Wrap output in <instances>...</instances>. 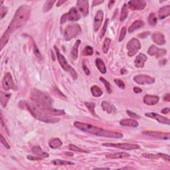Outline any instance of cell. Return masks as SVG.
I'll return each mask as SVG.
<instances>
[{"instance_id": "1", "label": "cell", "mask_w": 170, "mask_h": 170, "mask_svg": "<svg viewBox=\"0 0 170 170\" xmlns=\"http://www.w3.org/2000/svg\"><path fill=\"white\" fill-rule=\"evenodd\" d=\"M30 14L31 8L27 5H23L17 9L12 22L0 40L1 50L3 49L4 46L7 44L10 35L15 30L23 27L27 23L28 19L29 18Z\"/></svg>"}, {"instance_id": "2", "label": "cell", "mask_w": 170, "mask_h": 170, "mask_svg": "<svg viewBox=\"0 0 170 170\" xmlns=\"http://www.w3.org/2000/svg\"><path fill=\"white\" fill-rule=\"evenodd\" d=\"M21 109L28 110L32 114L35 118L46 123H56L58 122L60 119L57 118H52L51 115L45 113L41 107L36 103H29L25 101H21L19 104Z\"/></svg>"}, {"instance_id": "3", "label": "cell", "mask_w": 170, "mask_h": 170, "mask_svg": "<svg viewBox=\"0 0 170 170\" xmlns=\"http://www.w3.org/2000/svg\"><path fill=\"white\" fill-rule=\"evenodd\" d=\"M74 126L76 128L87 133L94 134L98 136L107 137V138H121L123 135L119 132H114L109 131V130H104L101 128H98L94 126L89 124L87 123H83L80 122H75Z\"/></svg>"}, {"instance_id": "4", "label": "cell", "mask_w": 170, "mask_h": 170, "mask_svg": "<svg viewBox=\"0 0 170 170\" xmlns=\"http://www.w3.org/2000/svg\"><path fill=\"white\" fill-rule=\"evenodd\" d=\"M31 99L33 101V102L44 107H51L53 103L52 98L48 94L36 89H34L31 92Z\"/></svg>"}, {"instance_id": "5", "label": "cell", "mask_w": 170, "mask_h": 170, "mask_svg": "<svg viewBox=\"0 0 170 170\" xmlns=\"http://www.w3.org/2000/svg\"><path fill=\"white\" fill-rule=\"evenodd\" d=\"M55 51H56L57 59H58V61L59 64L61 65V67L63 68L65 71L68 72V73L70 74V76L72 77V79H73L74 80H76L77 76H77V73L75 71V70L71 67V66L68 65L67 60H66L65 57H64L63 55H61L60 51H59L58 49V48L55 47Z\"/></svg>"}, {"instance_id": "6", "label": "cell", "mask_w": 170, "mask_h": 170, "mask_svg": "<svg viewBox=\"0 0 170 170\" xmlns=\"http://www.w3.org/2000/svg\"><path fill=\"white\" fill-rule=\"evenodd\" d=\"M81 32V26L78 24H72L66 27L64 31V39L66 41H69L76 37Z\"/></svg>"}, {"instance_id": "7", "label": "cell", "mask_w": 170, "mask_h": 170, "mask_svg": "<svg viewBox=\"0 0 170 170\" xmlns=\"http://www.w3.org/2000/svg\"><path fill=\"white\" fill-rule=\"evenodd\" d=\"M80 19L81 15L80 14H79V11L76 10V8H72L69 10L68 13L66 14H64L63 16H62L61 19V23L63 24L64 23H65L67 21H78Z\"/></svg>"}, {"instance_id": "8", "label": "cell", "mask_w": 170, "mask_h": 170, "mask_svg": "<svg viewBox=\"0 0 170 170\" xmlns=\"http://www.w3.org/2000/svg\"><path fill=\"white\" fill-rule=\"evenodd\" d=\"M141 48V44L138 39L136 38L132 39L127 44L128 55L129 57H132L135 55Z\"/></svg>"}, {"instance_id": "9", "label": "cell", "mask_w": 170, "mask_h": 170, "mask_svg": "<svg viewBox=\"0 0 170 170\" xmlns=\"http://www.w3.org/2000/svg\"><path fill=\"white\" fill-rule=\"evenodd\" d=\"M103 146L106 147H117L119 149L126 150H137L140 149V146L138 144H132V143H102Z\"/></svg>"}, {"instance_id": "10", "label": "cell", "mask_w": 170, "mask_h": 170, "mask_svg": "<svg viewBox=\"0 0 170 170\" xmlns=\"http://www.w3.org/2000/svg\"><path fill=\"white\" fill-rule=\"evenodd\" d=\"M2 85H3V88L5 90H8L10 89L16 90V87H15L14 80H13L12 75L10 72H8L4 76L3 81H2Z\"/></svg>"}, {"instance_id": "11", "label": "cell", "mask_w": 170, "mask_h": 170, "mask_svg": "<svg viewBox=\"0 0 170 170\" xmlns=\"http://www.w3.org/2000/svg\"><path fill=\"white\" fill-rule=\"evenodd\" d=\"M134 81L136 82V83H138V85H150V84L154 83L155 82V79L152 77L147 76V75L145 74H139L136 75V76H134Z\"/></svg>"}, {"instance_id": "12", "label": "cell", "mask_w": 170, "mask_h": 170, "mask_svg": "<svg viewBox=\"0 0 170 170\" xmlns=\"http://www.w3.org/2000/svg\"><path fill=\"white\" fill-rule=\"evenodd\" d=\"M147 53L151 56H154L157 59H159L166 55L167 51L163 48H159L154 45H151L147 50Z\"/></svg>"}, {"instance_id": "13", "label": "cell", "mask_w": 170, "mask_h": 170, "mask_svg": "<svg viewBox=\"0 0 170 170\" xmlns=\"http://www.w3.org/2000/svg\"><path fill=\"white\" fill-rule=\"evenodd\" d=\"M143 134L145 136L152 137L156 139H162V140H169L170 137V134L169 132L163 133V132H152V131H145Z\"/></svg>"}, {"instance_id": "14", "label": "cell", "mask_w": 170, "mask_h": 170, "mask_svg": "<svg viewBox=\"0 0 170 170\" xmlns=\"http://www.w3.org/2000/svg\"><path fill=\"white\" fill-rule=\"evenodd\" d=\"M128 6L130 10H142L146 6V3L143 0H132L128 2Z\"/></svg>"}, {"instance_id": "15", "label": "cell", "mask_w": 170, "mask_h": 170, "mask_svg": "<svg viewBox=\"0 0 170 170\" xmlns=\"http://www.w3.org/2000/svg\"><path fill=\"white\" fill-rule=\"evenodd\" d=\"M77 7L79 8V10L81 12V14L83 15V16H87L89 14V1H87V0H79L77 1Z\"/></svg>"}, {"instance_id": "16", "label": "cell", "mask_w": 170, "mask_h": 170, "mask_svg": "<svg viewBox=\"0 0 170 170\" xmlns=\"http://www.w3.org/2000/svg\"><path fill=\"white\" fill-rule=\"evenodd\" d=\"M145 115L147 117H148V118L156 119V120H158L160 123L165 124H167V125L170 124L169 119L165 118V117L161 116V115H160V114L154 113V112H151V113H146L145 114Z\"/></svg>"}, {"instance_id": "17", "label": "cell", "mask_w": 170, "mask_h": 170, "mask_svg": "<svg viewBox=\"0 0 170 170\" xmlns=\"http://www.w3.org/2000/svg\"><path fill=\"white\" fill-rule=\"evenodd\" d=\"M103 12L102 10H98L97 12L96 16L94 17V31H98L99 29H100L101 24L103 20Z\"/></svg>"}, {"instance_id": "18", "label": "cell", "mask_w": 170, "mask_h": 170, "mask_svg": "<svg viewBox=\"0 0 170 170\" xmlns=\"http://www.w3.org/2000/svg\"><path fill=\"white\" fill-rule=\"evenodd\" d=\"M40 107L42 109V110H43V111L45 112V113L49 114V115H51V116H61V115H63V114H65V111H64V110L53 109L51 107H41V106H40Z\"/></svg>"}, {"instance_id": "19", "label": "cell", "mask_w": 170, "mask_h": 170, "mask_svg": "<svg viewBox=\"0 0 170 170\" xmlns=\"http://www.w3.org/2000/svg\"><path fill=\"white\" fill-rule=\"evenodd\" d=\"M152 40L154 43L158 45H162L165 43V39L164 35L160 32H156L152 35Z\"/></svg>"}, {"instance_id": "20", "label": "cell", "mask_w": 170, "mask_h": 170, "mask_svg": "<svg viewBox=\"0 0 170 170\" xmlns=\"http://www.w3.org/2000/svg\"><path fill=\"white\" fill-rule=\"evenodd\" d=\"M160 100V98L156 95H145L143 98V102L145 104L152 106L156 105Z\"/></svg>"}, {"instance_id": "21", "label": "cell", "mask_w": 170, "mask_h": 170, "mask_svg": "<svg viewBox=\"0 0 170 170\" xmlns=\"http://www.w3.org/2000/svg\"><path fill=\"white\" fill-rule=\"evenodd\" d=\"M147 60V57L143 53H140L136 57L134 61L135 66L137 68H142L144 66L145 62Z\"/></svg>"}, {"instance_id": "22", "label": "cell", "mask_w": 170, "mask_h": 170, "mask_svg": "<svg viewBox=\"0 0 170 170\" xmlns=\"http://www.w3.org/2000/svg\"><path fill=\"white\" fill-rule=\"evenodd\" d=\"M170 15V5H166L162 8L158 12V17L160 19H165Z\"/></svg>"}, {"instance_id": "23", "label": "cell", "mask_w": 170, "mask_h": 170, "mask_svg": "<svg viewBox=\"0 0 170 170\" xmlns=\"http://www.w3.org/2000/svg\"><path fill=\"white\" fill-rule=\"evenodd\" d=\"M120 125L123 126H128V127H133L136 128L138 126V123L136 120L133 119H124L120 121Z\"/></svg>"}, {"instance_id": "24", "label": "cell", "mask_w": 170, "mask_h": 170, "mask_svg": "<svg viewBox=\"0 0 170 170\" xmlns=\"http://www.w3.org/2000/svg\"><path fill=\"white\" fill-rule=\"evenodd\" d=\"M81 40H77L76 43H75L74 45L72 47L71 51H70V56L74 60H76L78 58L79 55V47L81 44Z\"/></svg>"}, {"instance_id": "25", "label": "cell", "mask_w": 170, "mask_h": 170, "mask_svg": "<svg viewBox=\"0 0 170 170\" xmlns=\"http://www.w3.org/2000/svg\"><path fill=\"white\" fill-rule=\"evenodd\" d=\"M12 94L9 93H5V92H0V100H1V105L3 108H5L10 100Z\"/></svg>"}, {"instance_id": "26", "label": "cell", "mask_w": 170, "mask_h": 170, "mask_svg": "<svg viewBox=\"0 0 170 170\" xmlns=\"http://www.w3.org/2000/svg\"><path fill=\"white\" fill-rule=\"evenodd\" d=\"M130 157V154L125 152H117L114 154H110L107 155V158L109 159H121Z\"/></svg>"}, {"instance_id": "27", "label": "cell", "mask_w": 170, "mask_h": 170, "mask_svg": "<svg viewBox=\"0 0 170 170\" xmlns=\"http://www.w3.org/2000/svg\"><path fill=\"white\" fill-rule=\"evenodd\" d=\"M143 25H144V23H143L142 21L137 20L135 22H134V23L130 25V27H129V29H128V32L129 33L133 32L135 30L138 29L143 27Z\"/></svg>"}, {"instance_id": "28", "label": "cell", "mask_w": 170, "mask_h": 170, "mask_svg": "<svg viewBox=\"0 0 170 170\" xmlns=\"http://www.w3.org/2000/svg\"><path fill=\"white\" fill-rule=\"evenodd\" d=\"M96 65L101 73L105 74L107 72V68L102 59L97 58L96 59Z\"/></svg>"}, {"instance_id": "29", "label": "cell", "mask_w": 170, "mask_h": 170, "mask_svg": "<svg viewBox=\"0 0 170 170\" xmlns=\"http://www.w3.org/2000/svg\"><path fill=\"white\" fill-rule=\"evenodd\" d=\"M32 152H33L35 154H36V155L40 156L41 157H43V158H47V157L49 156L48 154L43 152L39 145H35V146L33 147Z\"/></svg>"}, {"instance_id": "30", "label": "cell", "mask_w": 170, "mask_h": 170, "mask_svg": "<svg viewBox=\"0 0 170 170\" xmlns=\"http://www.w3.org/2000/svg\"><path fill=\"white\" fill-rule=\"evenodd\" d=\"M62 144H63V142L59 138L53 139L49 142V146L53 149L59 148V147L61 146Z\"/></svg>"}, {"instance_id": "31", "label": "cell", "mask_w": 170, "mask_h": 170, "mask_svg": "<svg viewBox=\"0 0 170 170\" xmlns=\"http://www.w3.org/2000/svg\"><path fill=\"white\" fill-rule=\"evenodd\" d=\"M91 92H92V95L95 97H100V96H102V94H103L102 90L96 85L92 86V87H91Z\"/></svg>"}, {"instance_id": "32", "label": "cell", "mask_w": 170, "mask_h": 170, "mask_svg": "<svg viewBox=\"0 0 170 170\" xmlns=\"http://www.w3.org/2000/svg\"><path fill=\"white\" fill-rule=\"evenodd\" d=\"M102 108L104 111H106L107 113H111L113 110V106L107 102V101H103L102 102Z\"/></svg>"}, {"instance_id": "33", "label": "cell", "mask_w": 170, "mask_h": 170, "mask_svg": "<svg viewBox=\"0 0 170 170\" xmlns=\"http://www.w3.org/2000/svg\"><path fill=\"white\" fill-rule=\"evenodd\" d=\"M52 163L55 165H74V163L68 162V161H64L61 160H55L52 161Z\"/></svg>"}, {"instance_id": "34", "label": "cell", "mask_w": 170, "mask_h": 170, "mask_svg": "<svg viewBox=\"0 0 170 170\" xmlns=\"http://www.w3.org/2000/svg\"><path fill=\"white\" fill-rule=\"evenodd\" d=\"M128 10L127 5L126 4H124L122 8V12H121V15L120 19V21L125 20L126 18L128 16Z\"/></svg>"}, {"instance_id": "35", "label": "cell", "mask_w": 170, "mask_h": 170, "mask_svg": "<svg viewBox=\"0 0 170 170\" xmlns=\"http://www.w3.org/2000/svg\"><path fill=\"white\" fill-rule=\"evenodd\" d=\"M110 43H111V39L109 38H107L104 40V44L102 46V51L104 53H107L108 51H109Z\"/></svg>"}, {"instance_id": "36", "label": "cell", "mask_w": 170, "mask_h": 170, "mask_svg": "<svg viewBox=\"0 0 170 170\" xmlns=\"http://www.w3.org/2000/svg\"><path fill=\"white\" fill-rule=\"evenodd\" d=\"M55 3V1H46L45 4H44V7L43 9V11L44 12H48L52 8L53 4Z\"/></svg>"}, {"instance_id": "37", "label": "cell", "mask_w": 170, "mask_h": 170, "mask_svg": "<svg viewBox=\"0 0 170 170\" xmlns=\"http://www.w3.org/2000/svg\"><path fill=\"white\" fill-rule=\"evenodd\" d=\"M147 20H148V23L149 24H150V25H155L157 23V18H156V14H154V13H151L149 15Z\"/></svg>"}, {"instance_id": "38", "label": "cell", "mask_w": 170, "mask_h": 170, "mask_svg": "<svg viewBox=\"0 0 170 170\" xmlns=\"http://www.w3.org/2000/svg\"><path fill=\"white\" fill-rule=\"evenodd\" d=\"M93 48L92 47H90V46H87L84 50L83 51V55L84 56H90V55H92L93 54Z\"/></svg>"}, {"instance_id": "39", "label": "cell", "mask_w": 170, "mask_h": 170, "mask_svg": "<svg viewBox=\"0 0 170 170\" xmlns=\"http://www.w3.org/2000/svg\"><path fill=\"white\" fill-rule=\"evenodd\" d=\"M85 104L86 107H87V109L89 110V111L91 112V113L93 114V115L96 116V113H95V111H94V109H95V104H94V103L86 102Z\"/></svg>"}, {"instance_id": "40", "label": "cell", "mask_w": 170, "mask_h": 170, "mask_svg": "<svg viewBox=\"0 0 170 170\" xmlns=\"http://www.w3.org/2000/svg\"><path fill=\"white\" fill-rule=\"evenodd\" d=\"M100 81L101 82H102V83L104 85L106 89H107V92L109 93H111L112 92V89H111V86H110V84L108 82L107 80H105L103 77H100Z\"/></svg>"}, {"instance_id": "41", "label": "cell", "mask_w": 170, "mask_h": 170, "mask_svg": "<svg viewBox=\"0 0 170 170\" xmlns=\"http://www.w3.org/2000/svg\"><path fill=\"white\" fill-rule=\"evenodd\" d=\"M68 147L70 150H72V151L78 152H83V153H89V152L86 151V150H84L83 149H81L80 147H77L76 145H74L73 144H70L68 145Z\"/></svg>"}, {"instance_id": "42", "label": "cell", "mask_w": 170, "mask_h": 170, "mask_svg": "<svg viewBox=\"0 0 170 170\" xmlns=\"http://www.w3.org/2000/svg\"><path fill=\"white\" fill-rule=\"evenodd\" d=\"M33 52H34V54L35 56H36V57L37 58V59H39V61L42 60V59H43V57H42V55L40 53V51H39V48L38 47H37V45H34V47H33Z\"/></svg>"}, {"instance_id": "43", "label": "cell", "mask_w": 170, "mask_h": 170, "mask_svg": "<svg viewBox=\"0 0 170 170\" xmlns=\"http://www.w3.org/2000/svg\"><path fill=\"white\" fill-rule=\"evenodd\" d=\"M114 83H115L118 87H120V89H125V84L122 81L120 80V79H114Z\"/></svg>"}, {"instance_id": "44", "label": "cell", "mask_w": 170, "mask_h": 170, "mask_svg": "<svg viewBox=\"0 0 170 170\" xmlns=\"http://www.w3.org/2000/svg\"><path fill=\"white\" fill-rule=\"evenodd\" d=\"M126 27H123L122 29V30H121L120 37H119V39H118L119 42L122 41L123 39H124V37L126 36Z\"/></svg>"}, {"instance_id": "45", "label": "cell", "mask_w": 170, "mask_h": 170, "mask_svg": "<svg viewBox=\"0 0 170 170\" xmlns=\"http://www.w3.org/2000/svg\"><path fill=\"white\" fill-rule=\"evenodd\" d=\"M142 156L145 157V158H146L151 159V160L158 159L159 158V156L158 155V154H156V155H154V154H143Z\"/></svg>"}, {"instance_id": "46", "label": "cell", "mask_w": 170, "mask_h": 170, "mask_svg": "<svg viewBox=\"0 0 170 170\" xmlns=\"http://www.w3.org/2000/svg\"><path fill=\"white\" fill-rule=\"evenodd\" d=\"M0 13H1V19H3L5 15L7 14L8 13V8L4 7V6H1V11H0Z\"/></svg>"}, {"instance_id": "47", "label": "cell", "mask_w": 170, "mask_h": 170, "mask_svg": "<svg viewBox=\"0 0 170 170\" xmlns=\"http://www.w3.org/2000/svg\"><path fill=\"white\" fill-rule=\"evenodd\" d=\"M108 23H109V19H107L105 21L104 24L103 28H102V33L100 35V37H102L104 35H105L106 32H107V25H108Z\"/></svg>"}, {"instance_id": "48", "label": "cell", "mask_w": 170, "mask_h": 170, "mask_svg": "<svg viewBox=\"0 0 170 170\" xmlns=\"http://www.w3.org/2000/svg\"><path fill=\"white\" fill-rule=\"evenodd\" d=\"M1 143L2 144H3L4 146H5L6 148L7 149H10V145L8 144V142H7V141H6L5 139H4V138H3V135H2V134H1Z\"/></svg>"}, {"instance_id": "49", "label": "cell", "mask_w": 170, "mask_h": 170, "mask_svg": "<svg viewBox=\"0 0 170 170\" xmlns=\"http://www.w3.org/2000/svg\"><path fill=\"white\" fill-rule=\"evenodd\" d=\"M127 113L128 114L130 117H131V118H135V119L140 118V116H139L138 115H137V114L134 113V112L130 111V110H127Z\"/></svg>"}, {"instance_id": "50", "label": "cell", "mask_w": 170, "mask_h": 170, "mask_svg": "<svg viewBox=\"0 0 170 170\" xmlns=\"http://www.w3.org/2000/svg\"><path fill=\"white\" fill-rule=\"evenodd\" d=\"M158 155L159 156V157L163 158V160L168 161V162H169L170 161V158H169V155H167V154H162V153H159V154H158Z\"/></svg>"}, {"instance_id": "51", "label": "cell", "mask_w": 170, "mask_h": 170, "mask_svg": "<svg viewBox=\"0 0 170 170\" xmlns=\"http://www.w3.org/2000/svg\"><path fill=\"white\" fill-rule=\"evenodd\" d=\"M83 70H84V71H85V72L86 73V74L90 75V70L89 69V68L87 67V65H85V63H83Z\"/></svg>"}, {"instance_id": "52", "label": "cell", "mask_w": 170, "mask_h": 170, "mask_svg": "<svg viewBox=\"0 0 170 170\" xmlns=\"http://www.w3.org/2000/svg\"><path fill=\"white\" fill-rule=\"evenodd\" d=\"M27 158H28V160H33V161H37V160L40 161V160H43V159H42L41 158H39V157H33V156H28Z\"/></svg>"}, {"instance_id": "53", "label": "cell", "mask_w": 170, "mask_h": 170, "mask_svg": "<svg viewBox=\"0 0 170 170\" xmlns=\"http://www.w3.org/2000/svg\"><path fill=\"white\" fill-rule=\"evenodd\" d=\"M150 34V31H146V32L143 33L138 35V37H140V38H145V37H147Z\"/></svg>"}, {"instance_id": "54", "label": "cell", "mask_w": 170, "mask_h": 170, "mask_svg": "<svg viewBox=\"0 0 170 170\" xmlns=\"http://www.w3.org/2000/svg\"><path fill=\"white\" fill-rule=\"evenodd\" d=\"M134 92H135V93H141V92H142V89H140V88H139V87H134Z\"/></svg>"}, {"instance_id": "55", "label": "cell", "mask_w": 170, "mask_h": 170, "mask_svg": "<svg viewBox=\"0 0 170 170\" xmlns=\"http://www.w3.org/2000/svg\"><path fill=\"white\" fill-rule=\"evenodd\" d=\"M103 2H104V1H98V0H96V1H94L93 3H92V6L98 5V4L102 3Z\"/></svg>"}, {"instance_id": "56", "label": "cell", "mask_w": 170, "mask_h": 170, "mask_svg": "<svg viewBox=\"0 0 170 170\" xmlns=\"http://www.w3.org/2000/svg\"><path fill=\"white\" fill-rule=\"evenodd\" d=\"M170 112V109L169 108H165V109H163L162 110V113L163 114H168L169 112Z\"/></svg>"}, {"instance_id": "57", "label": "cell", "mask_w": 170, "mask_h": 170, "mask_svg": "<svg viewBox=\"0 0 170 170\" xmlns=\"http://www.w3.org/2000/svg\"><path fill=\"white\" fill-rule=\"evenodd\" d=\"M163 100H164L165 101H167V102H169L170 101V94H167L166 95L164 96V98H163Z\"/></svg>"}, {"instance_id": "58", "label": "cell", "mask_w": 170, "mask_h": 170, "mask_svg": "<svg viewBox=\"0 0 170 170\" xmlns=\"http://www.w3.org/2000/svg\"><path fill=\"white\" fill-rule=\"evenodd\" d=\"M114 3H115V1H110L109 2V9H111L112 5H113V4Z\"/></svg>"}, {"instance_id": "59", "label": "cell", "mask_w": 170, "mask_h": 170, "mask_svg": "<svg viewBox=\"0 0 170 170\" xmlns=\"http://www.w3.org/2000/svg\"><path fill=\"white\" fill-rule=\"evenodd\" d=\"M66 1H59L58 2H57V7H59V6H60L61 4H63V3H65Z\"/></svg>"}, {"instance_id": "60", "label": "cell", "mask_w": 170, "mask_h": 170, "mask_svg": "<svg viewBox=\"0 0 170 170\" xmlns=\"http://www.w3.org/2000/svg\"><path fill=\"white\" fill-rule=\"evenodd\" d=\"M120 72H121V73H122V74H124V73H126V72H127V71H126V70L125 69H122V70H121Z\"/></svg>"}, {"instance_id": "61", "label": "cell", "mask_w": 170, "mask_h": 170, "mask_svg": "<svg viewBox=\"0 0 170 170\" xmlns=\"http://www.w3.org/2000/svg\"><path fill=\"white\" fill-rule=\"evenodd\" d=\"M67 155H68V156H73V154H72V153H68V152H67Z\"/></svg>"}]
</instances>
